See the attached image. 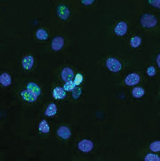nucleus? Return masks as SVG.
Returning <instances> with one entry per match:
<instances>
[{
    "mask_svg": "<svg viewBox=\"0 0 160 161\" xmlns=\"http://www.w3.org/2000/svg\"><path fill=\"white\" fill-rule=\"evenodd\" d=\"M39 129L43 133H47L50 131L49 124L45 120H43L39 125Z\"/></svg>",
    "mask_w": 160,
    "mask_h": 161,
    "instance_id": "18",
    "label": "nucleus"
},
{
    "mask_svg": "<svg viewBox=\"0 0 160 161\" xmlns=\"http://www.w3.org/2000/svg\"><path fill=\"white\" fill-rule=\"evenodd\" d=\"M57 14L59 18L63 20H67L70 15L68 8L65 5H60L57 9Z\"/></svg>",
    "mask_w": 160,
    "mask_h": 161,
    "instance_id": "5",
    "label": "nucleus"
},
{
    "mask_svg": "<svg viewBox=\"0 0 160 161\" xmlns=\"http://www.w3.org/2000/svg\"><path fill=\"white\" fill-rule=\"evenodd\" d=\"M149 148L153 152H160V141H156L152 142L149 146Z\"/></svg>",
    "mask_w": 160,
    "mask_h": 161,
    "instance_id": "21",
    "label": "nucleus"
},
{
    "mask_svg": "<svg viewBox=\"0 0 160 161\" xmlns=\"http://www.w3.org/2000/svg\"><path fill=\"white\" fill-rule=\"evenodd\" d=\"M148 1L151 6L160 9V0H148Z\"/></svg>",
    "mask_w": 160,
    "mask_h": 161,
    "instance_id": "24",
    "label": "nucleus"
},
{
    "mask_svg": "<svg viewBox=\"0 0 160 161\" xmlns=\"http://www.w3.org/2000/svg\"><path fill=\"white\" fill-rule=\"evenodd\" d=\"M34 64V58L31 56L25 57L22 61L23 67L26 70H30L33 66Z\"/></svg>",
    "mask_w": 160,
    "mask_h": 161,
    "instance_id": "11",
    "label": "nucleus"
},
{
    "mask_svg": "<svg viewBox=\"0 0 160 161\" xmlns=\"http://www.w3.org/2000/svg\"><path fill=\"white\" fill-rule=\"evenodd\" d=\"M61 77L65 82H67L72 80L74 77V72L70 68H65L61 73Z\"/></svg>",
    "mask_w": 160,
    "mask_h": 161,
    "instance_id": "9",
    "label": "nucleus"
},
{
    "mask_svg": "<svg viewBox=\"0 0 160 161\" xmlns=\"http://www.w3.org/2000/svg\"><path fill=\"white\" fill-rule=\"evenodd\" d=\"M0 82L5 87L10 86L11 82V77L8 73H4L0 77Z\"/></svg>",
    "mask_w": 160,
    "mask_h": 161,
    "instance_id": "13",
    "label": "nucleus"
},
{
    "mask_svg": "<svg viewBox=\"0 0 160 161\" xmlns=\"http://www.w3.org/2000/svg\"><path fill=\"white\" fill-rule=\"evenodd\" d=\"M53 96L54 99H64L66 96L64 88L60 87H56L53 91Z\"/></svg>",
    "mask_w": 160,
    "mask_h": 161,
    "instance_id": "12",
    "label": "nucleus"
},
{
    "mask_svg": "<svg viewBox=\"0 0 160 161\" xmlns=\"http://www.w3.org/2000/svg\"><path fill=\"white\" fill-rule=\"evenodd\" d=\"M75 86L76 85L75 82L71 80L67 82V83L64 86V88L66 91H72L75 88Z\"/></svg>",
    "mask_w": 160,
    "mask_h": 161,
    "instance_id": "22",
    "label": "nucleus"
},
{
    "mask_svg": "<svg viewBox=\"0 0 160 161\" xmlns=\"http://www.w3.org/2000/svg\"><path fill=\"white\" fill-rule=\"evenodd\" d=\"M144 90L142 87H136L133 89L132 95L135 98H140L144 95Z\"/></svg>",
    "mask_w": 160,
    "mask_h": 161,
    "instance_id": "17",
    "label": "nucleus"
},
{
    "mask_svg": "<svg viewBox=\"0 0 160 161\" xmlns=\"http://www.w3.org/2000/svg\"><path fill=\"white\" fill-rule=\"evenodd\" d=\"M140 76L136 73H131L126 78L125 82L126 84L129 86H134L140 82Z\"/></svg>",
    "mask_w": 160,
    "mask_h": 161,
    "instance_id": "4",
    "label": "nucleus"
},
{
    "mask_svg": "<svg viewBox=\"0 0 160 161\" xmlns=\"http://www.w3.org/2000/svg\"><path fill=\"white\" fill-rule=\"evenodd\" d=\"M142 40L140 37L135 36L132 38L130 42V44L132 47L136 48L140 47L141 44Z\"/></svg>",
    "mask_w": 160,
    "mask_h": 161,
    "instance_id": "19",
    "label": "nucleus"
},
{
    "mask_svg": "<svg viewBox=\"0 0 160 161\" xmlns=\"http://www.w3.org/2000/svg\"><path fill=\"white\" fill-rule=\"evenodd\" d=\"M65 44V40L61 36H57L54 38L52 43V48L54 51L60 50Z\"/></svg>",
    "mask_w": 160,
    "mask_h": 161,
    "instance_id": "6",
    "label": "nucleus"
},
{
    "mask_svg": "<svg viewBox=\"0 0 160 161\" xmlns=\"http://www.w3.org/2000/svg\"><path fill=\"white\" fill-rule=\"evenodd\" d=\"M72 96L75 99H77L81 93V90L79 87H75L72 91Z\"/></svg>",
    "mask_w": 160,
    "mask_h": 161,
    "instance_id": "23",
    "label": "nucleus"
},
{
    "mask_svg": "<svg viewBox=\"0 0 160 161\" xmlns=\"http://www.w3.org/2000/svg\"><path fill=\"white\" fill-rule=\"evenodd\" d=\"M141 23L143 27L146 28H153L158 24L157 17L151 14H144L141 18Z\"/></svg>",
    "mask_w": 160,
    "mask_h": 161,
    "instance_id": "1",
    "label": "nucleus"
},
{
    "mask_svg": "<svg viewBox=\"0 0 160 161\" xmlns=\"http://www.w3.org/2000/svg\"><path fill=\"white\" fill-rule=\"evenodd\" d=\"M58 135L64 139H67L71 136V133L68 128L65 126H62L59 128L57 131Z\"/></svg>",
    "mask_w": 160,
    "mask_h": 161,
    "instance_id": "10",
    "label": "nucleus"
},
{
    "mask_svg": "<svg viewBox=\"0 0 160 161\" xmlns=\"http://www.w3.org/2000/svg\"><path fill=\"white\" fill-rule=\"evenodd\" d=\"M27 89L36 94L37 96L41 95V90L40 87L34 82H30L27 86Z\"/></svg>",
    "mask_w": 160,
    "mask_h": 161,
    "instance_id": "14",
    "label": "nucleus"
},
{
    "mask_svg": "<svg viewBox=\"0 0 160 161\" xmlns=\"http://www.w3.org/2000/svg\"><path fill=\"white\" fill-rule=\"evenodd\" d=\"M156 61L158 68L160 69V53L157 56V59H156Z\"/></svg>",
    "mask_w": 160,
    "mask_h": 161,
    "instance_id": "28",
    "label": "nucleus"
},
{
    "mask_svg": "<svg viewBox=\"0 0 160 161\" xmlns=\"http://www.w3.org/2000/svg\"><path fill=\"white\" fill-rule=\"evenodd\" d=\"M21 94L24 100L27 101L29 103H33L37 100V95L30 90H24L22 92Z\"/></svg>",
    "mask_w": 160,
    "mask_h": 161,
    "instance_id": "8",
    "label": "nucleus"
},
{
    "mask_svg": "<svg viewBox=\"0 0 160 161\" xmlns=\"http://www.w3.org/2000/svg\"><path fill=\"white\" fill-rule=\"evenodd\" d=\"M156 70L155 68L153 66H150L147 70V73L149 76L152 77L155 75Z\"/></svg>",
    "mask_w": 160,
    "mask_h": 161,
    "instance_id": "25",
    "label": "nucleus"
},
{
    "mask_svg": "<svg viewBox=\"0 0 160 161\" xmlns=\"http://www.w3.org/2000/svg\"><path fill=\"white\" fill-rule=\"evenodd\" d=\"M36 36L38 39L41 40H47L49 38L48 33L43 29L38 30L36 33Z\"/></svg>",
    "mask_w": 160,
    "mask_h": 161,
    "instance_id": "16",
    "label": "nucleus"
},
{
    "mask_svg": "<svg viewBox=\"0 0 160 161\" xmlns=\"http://www.w3.org/2000/svg\"><path fill=\"white\" fill-rule=\"evenodd\" d=\"M106 65L108 69L112 72L117 73L121 69V64L116 58H110L106 61Z\"/></svg>",
    "mask_w": 160,
    "mask_h": 161,
    "instance_id": "2",
    "label": "nucleus"
},
{
    "mask_svg": "<svg viewBox=\"0 0 160 161\" xmlns=\"http://www.w3.org/2000/svg\"><path fill=\"white\" fill-rule=\"evenodd\" d=\"M82 3L85 6L92 5L94 2L95 0H81Z\"/></svg>",
    "mask_w": 160,
    "mask_h": 161,
    "instance_id": "27",
    "label": "nucleus"
},
{
    "mask_svg": "<svg viewBox=\"0 0 160 161\" xmlns=\"http://www.w3.org/2000/svg\"><path fill=\"white\" fill-rule=\"evenodd\" d=\"M93 143L91 141L84 140L79 142L78 147L79 150L84 153H88L91 151L93 148Z\"/></svg>",
    "mask_w": 160,
    "mask_h": 161,
    "instance_id": "3",
    "label": "nucleus"
},
{
    "mask_svg": "<svg viewBox=\"0 0 160 161\" xmlns=\"http://www.w3.org/2000/svg\"><path fill=\"white\" fill-rule=\"evenodd\" d=\"M83 79L82 75L80 74H78L76 75V76L75 77L74 82L76 86H79L82 82Z\"/></svg>",
    "mask_w": 160,
    "mask_h": 161,
    "instance_id": "26",
    "label": "nucleus"
},
{
    "mask_svg": "<svg viewBox=\"0 0 160 161\" xmlns=\"http://www.w3.org/2000/svg\"><path fill=\"white\" fill-rule=\"evenodd\" d=\"M145 161H160V157L157 154L149 153L147 154L145 158Z\"/></svg>",
    "mask_w": 160,
    "mask_h": 161,
    "instance_id": "20",
    "label": "nucleus"
},
{
    "mask_svg": "<svg viewBox=\"0 0 160 161\" xmlns=\"http://www.w3.org/2000/svg\"><path fill=\"white\" fill-rule=\"evenodd\" d=\"M57 108L56 105L54 103H52L49 105L45 111V114L47 116L51 117L55 115L57 113Z\"/></svg>",
    "mask_w": 160,
    "mask_h": 161,
    "instance_id": "15",
    "label": "nucleus"
},
{
    "mask_svg": "<svg viewBox=\"0 0 160 161\" xmlns=\"http://www.w3.org/2000/svg\"><path fill=\"white\" fill-rule=\"evenodd\" d=\"M127 25L125 22L121 21L118 23L114 29V32L117 35L122 36L126 33Z\"/></svg>",
    "mask_w": 160,
    "mask_h": 161,
    "instance_id": "7",
    "label": "nucleus"
}]
</instances>
